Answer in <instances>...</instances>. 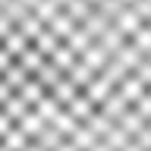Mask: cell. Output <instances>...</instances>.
Listing matches in <instances>:
<instances>
[{"mask_svg":"<svg viewBox=\"0 0 151 151\" xmlns=\"http://www.w3.org/2000/svg\"><path fill=\"white\" fill-rule=\"evenodd\" d=\"M0 151H151V0H0Z\"/></svg>","mask_w":151,"mask_h":151,"instance_id":"obj_1","label":"cell"}]
</instances>
